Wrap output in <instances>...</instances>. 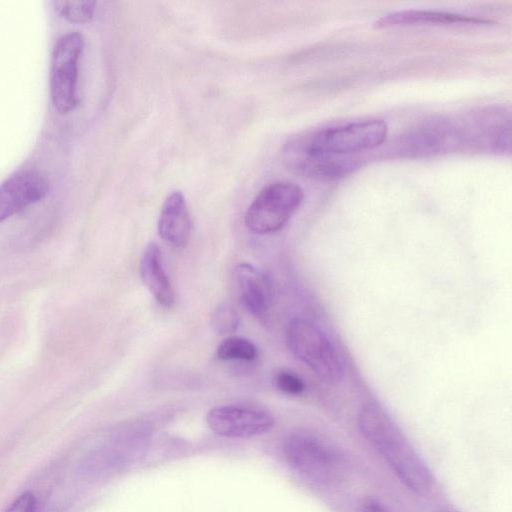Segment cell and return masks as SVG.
<instances>
[{"mask_svg":"<svg viewBox=\"0 0 512 512\" xmlns=\"http://www.w3.org/2000/svg\"><path fill=\"white\" fill-rule=\"evenodd\" d=\"M361 434L414 494L424 496L432 485L430 470L390 415L377 403L364 405L357 417Z\"/></svg>","mask_w":512,"mask_h":512,"instance_id":"obj_1","label":"cell"},{"mask_svg":"<svg viewBox=\"0 0 512 512\" xmlns=\"http://www.w3.org/2000/svg\"><path fill=\"white\" fill-rule=\"evenodd\" d=\"M285 342L293 356L320 379L332 383L342 378L344 363L341 354L315 323L294 318L286 327Z\"/></svg>","mask_w":512,"mask_h":512,"instance_id":"obj_2","label":"cell"},{"mask_svg":"<svg viewBox=\"0 0 512 512\" xmlns=\"http://www.w3.org/2000/svg\"><path fill=\"white\" fill-rule=\"evenodd\" d=\"M284 453L297 472L318 483H335L343 478L346 471L343 454L312 432L290 434L284 442Z\"/></svg>","mask_w":512,"mask_h":512,"instance_id":"obj_3","label":"cell"},{"mask_svg":"<svg viewBox=\"0 0 512 512\" xmlns=\"http://www.w3.org/2000/svg\"><path fill=\"white\" fill-rule=\"evenodd\" d=\"M280 158L293 174L317 180L343 178L360 167L359 159L354 156H336L324 152L313 131L289 139L282 147Z\"/></svg>","mask_w":512,"mask_h":512,"instance_id":"obj_4","label":"cell"},{"mask_svg":"<svg viewBox=\"0 0 512 512\" xmlns=\"http://www.w3.org/2000/svg\"><path fill=\"white\" fill-rule=\"evenodd\" d=\"M304 200L301 187L291 182H276L263 188L245 214V225L256 234L282 229Z\"/></svg>","mask_w":512,"mask_h":512,"instance_id":"obj_5","label":"cell"},{"mask_svg":"<svg viewBox=\"0 0 512 512\" xmlns=\"http://www.w3.org/2000/svg\"><path fill=\"white\" fill-rule=\"evenodd\" d=\"M470 145L468 125L449 119L430 120L400 136L395 151L404 157L420 158L457 151Z\"/></svg>","mask_w":512,"mask_h":512,"instance_id":"obj_6","label":"cell"},{"mask_svg":"<svg viewBox=\"0 0 512 512\" xmlns=\"http://www.w3.org/2000/svg\"><path fill=\"white\" fill-rule=\"evenodd\" d=\"M84 39L77 32L62 35L55 43L50 60V97L55 110L67 114L78 104V68Z\"/></svg>","mask_w":512,"mask_h":512,"instance_id":"obj_7","label":"cell"},{"mask_svg":"<svg viewBox=\"0 0 512 512\" xmlns=\"http://www.w3.org/2000/svg\"><path fill=\"white\" fill-rule=\"evenodd\" d=\"M313 132L324 152L336 156H352L380 146L387 137L388 127L383 120L370 119L317 129Z\"/></svg>","mask_w":512,"mask_h":512,"instance_id":"obj_8","label":"cell"},{"mask_svg":"<svg viewBox=\"0 0 512 512\" xmlns=\"http://www.w3.org/2000/svg\"><path fill=\"white\" fill-rule=\"evenodd\" d=\"M207 424L216 434L227 438H250L269 432L274 426L273 415L264 409L224 405L212 408Z\"/></svg>","mask_w":512,"mask_h":512,"instance_id":"obj_9","label":"cell"},{"mask_svg":"<svg viewBox=\"0 0 512 512\" xmlns=\"http://www.w3.org/2000/svg\"><path fill=\"white\" fill-rule=\"evenodd\" d=\"M47 179L35 171L17 173L0 185V222L44 199Z\"/></svg>","mask_w":512,"mask_h":512,"instance_id":"obj_10","label":"cell"},{"mask_svg":"<svg viewBox=\"0 0 512 512\" xmlns=\"http://www.w3.org/2000/svg\"><path fill=\"white\" fill-rule=\"evenodd\" d=\"M235 280L241 302L247 311L256 317H264L275 295L269 275L250 263H240L235 267Z\"/></svg>","mask_w":512,"mask_h":512,"instance_id":"obj_11","label":"cell"},{"mask_svg":"<svg viewBox=\"0 0 512 512\" xmlns=\"http://www.w3.org/2000/svg\"><path fill=\"white\" fill-rule=\"evenodd\" d=\"M491 20L466 14L425 9H406L387 13L377 19L373 25L376 28H386L399 25L421 24H490Z\"/></svg>","mask_w":512,"mask_h":512,"instance_id":"obj_12","label":"cell"},{"mask_svg":"<svg viewBox=\"0 0 512 512\" xmlns=\"http://www.w3.org/2000/svg\"><path fill=\"white\" fill-rule=\"evenodd\" d=\"M191 218L183 194L170 193L165 199L158 220V233L168 244L184 246L190 236Z\"/></svg>","mask_w":512,"mask_h":512,"instance_id":"obj_13","label":"cell"},{"mask_svg":"<svg viewBox=\"0 0 512 512\" xmlns=\"http://www.w3.org/2000/svg\"><path fill=\"white\" fill-rule=\"evenodd\" d=\"M140 277L154 299L163 307H170L174 302V292L168 275L162 264L159 246L149 242L141 255L139 265Z\"/></svg>","mask_w":512,"mask_h":512,"instance_id":"obj_14","label":"cell"},{"mask_svg":"<svg viewBox=\"0 0 512 512\" xmlns=\"http://www.w3.org/2000/svg\"><path fill=\"white\" fill-rule=\"evenodd\" d=\"M217 356L222 361H252L257 356L256 346L247 338L231 336L217 347Z\"/></svg>","mask_w":512,"mask_h":512,"instance_id":"obj_15","label":"cell"},{"mask_svg":"<svg viewBox=\"0 0 512 512\" xmlns=\"http://www.w3.org/2000/svg\"><path fill=\"white\" fill-rule=\"evenodd\" d=\"M56 11L66 20L72 23H86L95 13V1H55Z\"/></svg>","mask_w":512,"mask_h":512,"instance_id":"obj_16","label":"cell"},{"mask_svg":"<svg viewBox=\"0 0 512 512\" xmlns=\"http://www.w3.org/2000/svg\"><path fill=\"white\" fill-rule=\"evenodd\" d=\"M211 326L219 334L235 332L240 324V317L235 308L229 303H221L211 314Z\"/></svg>","mask_w":512,"mask_h":512,"instance_id":"obj_17","label":"cell"},{"mask_svg":"<svg viewBox=\"0 0 512 512\" xmlns=\"http://www.w3.org/2000/svg\"><path fill=\"white\" fill-rule=\"evenodd\" d=\"M274 384L280 391L290 395H299L305 390L303 380L295 373L287 370L275 374Z\"/></svg>","mask_w":512,"mask_h":512,"instance_id":"obj_18","label":"cell"},{"mask_svg":"<svg viewBox=\"0 0 512 512\" xmlns=\"http://www.w3.org/2000/svg\"><path fill=\"white\" fill-rule=\"evenodd\" d=\"M36 498L30 491L20 494L4 512H36Z\"/></svg>","mask_w":512,"mask_h":512,"instance_id":"obj_19","label":"cell"},{"mask_svg":"<svg viewBox=\"0 0 512 512\" xmlns=\"http://www.w3.org/2000/svg\"><path fill=\"white\" fill-rule=\"evenodd\" d=\"M358 512H393L385 504L371 497L362 499L358 504Z\"/></svg>","mask_w":512,"mask_h":512,"instance_id":"obj_20","label":"cell"}]
</instances>
